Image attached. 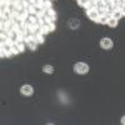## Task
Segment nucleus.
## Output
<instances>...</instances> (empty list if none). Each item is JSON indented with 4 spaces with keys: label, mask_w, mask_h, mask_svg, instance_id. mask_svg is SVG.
Listing matches in <instances>:
<instances>
[{
    "label": "nucleus",
    "mask_w": 125,
    "mask_h": 125,
    "mask_svg": "<svg viewBox=\"0 0 125 125\" xmlns=\"http://www.w3.org/2000/svg\"><path fill=\"white\" fill-rule=\"evenodd\" d=\"M121 13H123V16H125V5H124V8L121 9Z\"/></svg>",
    "instance_id": "4be33fe9"
},
{
    "label": "nucleus",
    "mask_w": 125,
    "mask_h": 125,
    "mask_svg": "<svg viewBox=\"0 0 125 125\" xmlns=\"http://www.w3.org/2000/svg\"><path fill=\"white\" fill-rule=\"evenodd\" d=\"M86 15H88V18H89L90 20L98 23V19H99V15H100V14L98 13L96 9H91V10H88V11H86Z\"/></svg>",
    "instance_id": "20e7f679"
},
{
    "label": "nucleus",
    "mask_w": 125,
    "mask_h": 125,
    "mask_svg": "<svg viewBox=\"0 0 125 125\" xmlns=\"http://www.w3.org/2000/svg\"><path fill=\"white\" fill-rule=\"evenodd\" d=\"M121 124H124V125H125V115L121 118Z\"/></svg>",
    "instance_id": "5701e85b"
},
{
    "label": "nucleus",
    "mask_w": 125,
    "mask_h": 125,
    "mask_svg": "<svg viewBox=\"0 0 125 125\" xmlns=\"http://www.w3.org/2000/svg\"><path fill=\"white\" fill-rule=\"evenodd\" d=\"M39 33L44 34V35H46L48 33H50V30H49V28H48V24H45V25H43V26H40V29H39Z\"/></svg>",
    "instance_id": "4468645a"
},
{
    "label": "nucleus",
    "mask_w": 125,
    "mask_h": 125,
    "mask_svg": "<svg viewBox=\"0 0 125 125\" xmlns=\"http://www.w3.org/2000/svg\"><path fill=\"white\" fill-rule=\"evenodd\" d=\"M76 3H78L79 6H83V8H84V6L89 3V0H76Z\"/></svg>",
    "instance_id": "aec40b11"
},
{
    "label": "nucleus",
    "mask_w": 125,
    "mask_h": 125,
    "mask_svg": "<svg viewBox=\"0 0 125 125\" xmlns=\"http://www.w3.org/2000/svg\"><path fill=\"white\" fill-rule=\"evenodd\" d=\"M45 20H46V24H49V23H55V21H56V13H55V10L48 9L46 13H45Z\"/></svg>",
    "instance_id": "f03ea898"
},
{
    "label": "nucleus",
    "mask_w": 125,
    "mask_h": 125,
    "mask_svg": "<svg viewBox=\"0 0 125 125\" xmlns=\"http://www.w3.org/2000/svg\"><path fill=\"white\" fill-rule=\"evenodd\" d=\"M10 50H11V53H13V55H18L19 53H20V50H19V48H18V45H16V43L10 48Z\"/></svg>",
    "instance_id": "a211bd4d"
},
{
    "label": "nucleus",
    "mask_w": 125,
    "mask_h": 125,
    "mask_svg": "<svg viewBox=\"0 0 125 125\" xmlns=\"http://www.w3.org/2000/svg\"><path fill=\"white\" fill-rule=\"evenodd\" d=\"M74 71L78 73V74H86V73L89 71V66L88 64H85V62H76V64L74 65Z\"/></svg>",
    "instance_id": "f257e3e1"
},
{
    "label": "nucleus",
    "mask_w": 125,
    "mask_h": 125,
    "mask_svg": "<svg viewBox=\"0 0 125 125\" xmlns=\"http://www.w3.org/2000/svg\"><path fill=\"white\" fill-rule=\"evenodd\" d=\"M48 28H49L50 31H54V30L56 29V25H55V23H49V24H48Z\"/></svg>",
    "instance_id": "412c9836"
},
{
    "label": "nucleus",
    "mask_w": 125,
    "mask_h": 125,
    "mask_svg": "<svg viewBox=\"0 0 125 125\" xmlns=\"http://www.w3.org/2000/svg\"><path fill=\"white\" fill-rule=\"evenodd\" d=\"M33 86L31 85H23L21 88H20V93L23 94V95H25V96H30L31 94H33Z\"/></svg>",
    "instance_id": "39448f33"
},
{
    "label": "nucleus",
    "mask_w": 125,
    "mask_h": 125,
    "mask_svg": "<svg viewBox=\"0 0 125 125\" xmlns=\"http://www.w3.org/2000/svg\"><path fill=\"white\" fill-rule=\"evenodd\" d=\"M26 45H28V48L30 50H33V51H35L36 48H38V43H36V41H29V43H26Z\"/></svg>",
    "instance_id": "ddd939ff"
},
{
    "label": "nucleus",
    "mask_w": 125,
    "mask_h": 125,
    "mask_svg": "<svg viewBox=\"0 0 125 125\" xmlns=\"http://www.w3.org/2000/svg\"><path fill=\"white\" fill-rule=\"evenodd\" d=\"M100 46H101L103 49H105V50L111 49V48H113V41H111V39H109V38H103V39L100 40Z\"/></svg>",
    "instance_id": "7ed1b4c3"
},
{
    "label": "nucleus",
    "mask_w": 125,
    "mask_h": 125,
    "mask_svg": "<svg viewBox=\"0 0 125 125\" xmlns=\"http://www.w3.org/2000/svg\"><path fill=\"white\" fill-rule=\"evenodd\" d=\"M108 19H109V16L106 14H100L99 19H98V23H100V24H108Z\"/></svg>",
    "instance_id": "1a4fd4ad"
},
{
    "label": "nucleus",
    "mask_w": 125,
    "mask_h": 125,
    "mask_svg": "<svg viewBox=\"0 0 125 125\" xmlns=\"http://www.w3.org/2000/svg\"><path fill=\"white\" fill-rule=\"evenodd\" d=\"M43 71L46 73V74H53V73H54V68L51 65H44L43 66Z\"/></svg>",
    "instance_id": "9b49d317"
},
{
    "label": "nucleus",
    "mask_w": 125,
    "mask_h": 125,
    "mask_svg": "<svg viewBox=\"0 0 125 125\" xmlns=\"http://www.w3.org/2000/svg\"><path fill=\"white\" fill-rule=\"evenodd\" d=\"M44 1L45 0H35V5L38 6V9H44Z\"/></svg>",
    "instance_id": "6ab92c4d"
},
{
    "label": "nucleus",
    "mask_w": 125,
    "mask_h": 125,
    "mask_svg": "<svg viewBox=\"0 0 125 125\" xmlns=\"http://www.w3.org/2000/svg\"><path fill=\"white\" fill-rule=\"evenodd\" d=\"M118 21H119L118 19H115L114 16H110V18L108 19V25H109L110 28H115V26H118Z\"/></svg>",
    "instance_id": "6e6552de"
},
{
    "label": "nucleus",
    "mask_w": 125,
    "mask_h": 125,
    "mask_svg": "<svg viewBox=\"0 0 125 125\" xmlns=\"http://www.w3.org/2000/svg\"><path fill=\"white\" fill-rule=\"evenodd\" d=\"M26 11L29 13V15H33V14H36L38 11V6L35 4H30L28 8H26Z\"/></svg>",
    "instance_id": "0eeeda50"
},
{
    "label": "nucleus",
    "mask_w": 125,
    "mask_h": 125,
    "mask_svg": "<svg viewBox=\"0 0 125 125\" xmlns=\"http://www.w3.org/2000/svg\"><path fill=\"white\" fill-rule=\"evenodd\" d=\"M111 16H114L115 19H118V20H120L121 18H123V13H121V10H119V9H116L115 11L113 13V15Z\"/></svg>",
    "instance_id": "2eb2a0df"
},
{
    "label": "nucleus",
    "mask_w": 125,
    "mask_h": 125,
    "mask_svg": "<svg viewBox=\"0 0 125 125\" xmlns=\"http://www.w3.org/2000/svg\"><path fill=\"white\" fill-rule=\"evenodd\" d=\"M45 13H46V10L45 9H38V11H36V16H38V19H43V18H45Z\"/></svg>",
    "instance_id": "f8f14e48"
},
{
    "label": "nucleus",
    "mask_w": 125,
    "mask_h": 125,
    "mask_svg": "<svg viewBox=\"0 0 125 125\" xmlns=\"http://www.w3.org/2000/svg\"><path fill=\"white\" fill-rule=\"evenodd\" d=\"M28 18H29V13L26 11V9H24V10H20L18 13L16 20L18 21H25V20H28Z\"/></svg>",
    "instance_id": "423d86ee"
},
{
    "label": "nucleus",
    "mask_w": 125,
    "mask_h": 125,
    "mask_svg": "<svg viewBox=\"0 0 125 125\" xmlns=\"http://www.w3.org/2000/svg\"><path fill=\"white\" fill-rule=\"evenodd\" d=\"M16 45L20 50V53H23V51L25 50V41H16Z\"/></svg>",
    "instance_id": "f3484780"
},
{
    "label": "nucleus",
    "mask_w": 125,
    "mask_h": 125,
    "mask_svg": "<svg viewBox=\"0 0 125 125\" xmlns=\"http://www.w3.org/2000/svg\"><path fill=\"white\" fill-rule=\"evenodd\" d=\"M35 36H36V43H38V44H43L44 41H45V35H44V34H41V33H36V34H35Z\"/></svg>",
    "instance_id": "9d476101"
},
{
    "label": "nucleus",
    "mask_w": 125,
    "mask_h": 125,
    "mask_svg": "<svg viewBox=\"0 0 125 125\" xmlns=\"http://www.w3.org/2000/svg\"><path fill=\"white\" fill-rule=\"evenodd\" d=\"M44 9H53V0H45L44 1Z\"/></svg>",
    "instance_id": "dca6fc26"
}]
</instances>
